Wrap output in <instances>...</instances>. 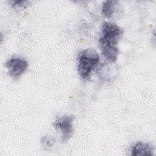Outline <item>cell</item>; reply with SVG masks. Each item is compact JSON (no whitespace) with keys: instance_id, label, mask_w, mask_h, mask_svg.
Wrapping results in <instances>:
<instances>
[{"instance_id":"1","label":"cell","mask_w":156,"mask_h":156,"mask_svg":"<svg viewBox=\"0 0 156 156\" xmlns=\"http://www.w3.org/2000/svg\"><path fill=\"white\" fill-rule=\"evenodd\" d=\"M123 34V30L117 24L104 21L102 25L99 40L102 55L109 62H115L118 58L119 49L117 44Z\"/></svg>"},{"instance_id":"6","label":"cell","mask_w":156,"mask_h":156,"mask_svg":"<svg viewBox=\"0 0 156 156\" xmlns=\"http://www.w3.org/2000/svg\"><path fill=\"white\" fill-rule=\"evenodd\" d=\"M118 3L117 1L107 0L103 2L102 5V12L107 18H110L113 13L115 7Z\"/></svg>"},{"instance_id":"2","label":"cell","mask_w":156,"mask_h":156,"mask_svg":"<svg viewBox=\"0 0 156 156\" xmlns=\"http://www.w3.org/2000/svg\"><path fill=\"white\" fill-rule=\"evenodd\" d=\"M99 60V55L94 49L88 48L80 52L77 57V71L80 77L83 79H89Z\"/></svg>"},{"instance_id":"5","label":"cell","mask_w":156,"mask_h":156,"mask_svg":"<svg viewBox=\"0 0 156 156\" xmlns=\"http://www.w3.org/2000/svg\"><path fill=\"white\" fill-rule=\"evenodd\" d=\"M154 146L146 142L139 141L134 144L131 148V154L132 155L152 156L154 155Z\"/></svg>"},{"instance_id":"4","label":"cell","mask_w":156,"mask_h":156,"mask_svg":"<svg viewBox=\"0 0 156 156\" xmlns=\"http://www.w3.org/2000/svg\"><path fill=\"white\" fill-rule=\"evenodd\" d=\"M9 74L14 79H18L28 67L27 62L21 57H12L9 59L5 64Z\"/></svg>"},{"instance_id":"8","label":"cell","mask_w":156,"mask_h":156,"mask_svg":"<svg viewBox=\"0 0 156 156\" xmlns=\"http://www.w3.org/2000/svg\"><path fill=\"white\" fill-rule=\"evenodd\" d=\"M41 143L48 146H51L54 143V140L52 138L48 136H44L41 139Z\"/></svg>"},{"instance_id":"7","label":"cell","mask_w":156,"mask_h":156,"mask_svg":"<svg viewBox=\"0 0 156 156\" xmlns=\"http://www.w3.org/2000/svg\"><path fill=\"white\" fill-rule=\"evenodd\" d=\"M13 7H26L30 4L28 1H21V0H13L10 1Z\"/></svg>"},{"instance_id":"3","label":"cell","mask_w":156,"mask_h":156,"mask_svg":"<svg viewBox=\"0 0 156 156\" xmlns=\"http://www.w3.org/2000/svg\"><path fill=\"white\" fill-rule=\"evenodd\" d=\"M73 115H65L57 118L54 122V126L56 130L60 132L62 142H66L69 140L73 133Z\"/></svg>"}]
</instances>
